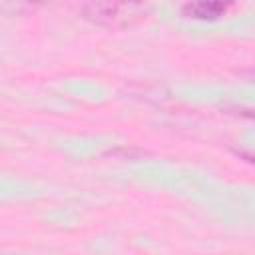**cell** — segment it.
I'll list each match as a JSON object with an SVG mask.
<instances>
[{"label":"cell","mask_w":255,"mask_h":255,"mask_svg":"<svg viewBox=\"0 0 255 255\" xmlns=\"http://www.w3.org/2000/svg\"><path fill=\"white\" fill-rule=\"evenodd\" d=\"M82 12L88 20L96 24L118 28L139 20L145 8L141 4H128V2H92V4H84Z\"/></svg>","instance_id":"cell-1"},{"label":"cell","mask_w":255,"mask_h":255,"mask_svg":"<svg viewBox=\"0 0 255 255\" xmlns=\"http://www.w3.org/2000/svg\"><path fill=\"white\" fill-rule=\"evenodd\" d=\"M251 78H253V80H255V70H253V72H251Z\"/></svg>","instance_id":"cell-4"},{"label":"cell","mask_w":255,"mask_h":255,"mask_svg":"<svg viewBox=\"0 0 255 255\" xmlns=\"http://www.w3.org/2000/svg\"><path fill=\"white\" fill-rule=\"evenodd\" d=\"M241 155H243V157H245L247 161H251V163H255V151H243Z\"/></svg>","instance_id":"cell-3"},{"label":"cell","mask_w":255,"mask_h":255,"mask_svg":"<svg viewBox=\"0 0 255 255\" xmlns=\"http://www.w3.org/2000/svg\"><path fill=\"white\" fill-rule=\"evenodd\" d=\"M229 4L215 2V0H203V2H187L181 6L183 16L197 18V20H215L227 12Z\"/></svg>","instance_id":"cell-2"}]
</instances>
